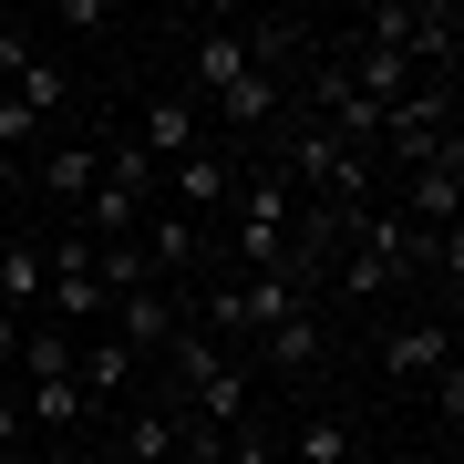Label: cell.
<instances>
[{
	"label": "cell",
	"mask_w": 464,
	"mask_h": 464,
	"mask_svg": "<svg viewBox=\"0 0 464 464\" xmlns=\"http://www.w3.org/2000/svg\"><path fill=\"white\" fill-rule=\"evenodd\" d=\"M93 166H103V197H124V207H155V197H166V166H155L134 134H103Z\"/></svg>",
	"instance_id": "obj_11"
},
{
	"label": "cell",
	"mask_w": 464,
	"mask_h": 464,
	"mask_svg": "<svg viewBox=\"0 0 464 464\" xmlns=\"http://www.w3.org/2000/svg\"><path fill=\"white\" fill-rule=\"evenodd\" d=\"M72 331H52V320H21V362H11V382H63L72 372Z\"/></svg>",
	"instance_id": "obj_14"
},
{
	"label": "cell",
	"mask_w": 464,
	"mask_h": 464,
	"mask_svg": "<svg viewBox=\"0 0 464 464\" xmlns=\"http://www.w3.org/2000/svg\"><path fill=\"white\" fill-rule=\"evenodd\" d=\"M372 464H402V454H372Z\"/></svg>",
	"instance_id": "obj_23"
},
{
	"label": "cell",
	"mask_w": 464,
	"mask_h": 464,
	"mask_svg": "<svg viewBox=\"0 0 464 464\" xmlns=\"http://www.w3.org/2000/svg\"><path fill=\"white\" fill-rule=\"evenodd\" d=\"M248 21H207V32H197V63H186V103H217V93H227V83H248Z\"/></svg>",
	"instance_id": "obj_5"
},
{
	"label": "cell",
	"mask_w": 464,
	"mask_h": 464,
	"mask_svg": "<svg viewBox=\"0 0 464 464\" xmlns=\"http://www.w3.org/2000/svg\"><path fill=\"white\" fill-rule=\"evenodd\" d=\"M372 362L392 372V382H433V372L454 362V320H444V310H413V320H382V331H372Z\"/></svg>",
	"instance_id": "obj_2"
},
{
	"label": "cell",
	"mask_w": 464,
	"mask_h": 464,
	"mask_svg": "<svg viewBox=\"0 0 464 464\" xmlns=\"http://www.w3.org/2000/svg\"><path fill=\"white\" fill-rule=\"evenodd\" d=\"M11 392H21V423L52 433L63 454H72V433H83V423H103L93 402H83V382H72V372H63V382H11Z\"/></svg>",
	"instance_id": "obj_10"
},
{
	"label": "cell",
	"mask_w": 464,
	"mask_h": 464,
	"mask_svg": "<svg viewBox=\"0 0 464 464\" xmlns=\"http://www.w3.org/2000/svg\"><path fill=\"white\" fill-rule=\"evenodd\" d=\"M382 207H392V217H413V227H454V217H464V145H454V155H433L423 176H402Z\"/></svg>",
	"instance_id": "obj_7"
},
{
	"label": "cell",
	"mask_w": 464,
	"mask_h": 464,
	"mask_svg": "<svg viewBox=\"0 0 464 464\" xmlns=\"http://www.w3.org/2000/svg\"><path fill=\"white\" fill-rule=\"evenodd\" d=\"M93 186H103L93 145H52V155H42V197H52V207H72V217H83V207H93Z\"/></svg>",
	"instance_id": "obj_13"
},
{
	"label": "cell",
	"mask_w": 464,
	"mask_h": 464,
	"mask_svg": "<svg viewBox=\"0 0 464 464\" xmlns=\"http://www.w3.org/2000/svg\"><path fill=\"white\" fill-rule=\"evenodd\" d=\"M248 351H258L279 382H299V392H310V382H320V362H331V320H320V299H310V310H289L279 331H258Z\"/></svg>",
	"instance_id": "obj_3"
},
{
	"label": "cell",
	"mask_w": 464,
	"mask_h": 464,
	"mask_svg": "<svg viewBox=\"0 0 464 464\" xmlns=\"http://www.w3.org/2000/svg\"><path fill=\"white\" fill-rule=\"evenodd\" d=\"M217 114H227V124H268V114H289V83H279V72H248V83L217 93Z\"/></svg>",
	"instance_id": "obj_16"
},
{
	"label": "cell",
	"mask_w": 464,
	"mask_h": 464,
	"mask_svg": "<svg viewBox=\"0 0 464 464\" xmlns=\"http://www.w3.org/2000/svg\"><path fill=\"white\" fill-rule=\"evenodd\" d=\"M227 197H237V155H217V145H197L186 166H166V207H186L207 227V217H227Z\"/></svg>",
	"instance_id": "obj_8"
},
{
	"label": "cell",
	"mask_w": 464,
	"mask_h": 464,
	"mask_svg": "<svg viewBox=\"0 0 464 464\" xmlns=\"http://www.w3.org/2000/svg\"><path fill=\"white\" fill-rule=\"evenodd\" d=\"M11 103H32V114L52 124V114H63V103H72V72L52 63V52H32V63H21V83H11Z\"/></svg>",
	"instance_id": "obj_17"
},
{
	"label": "cell",
	"mask_w": 464,
	"mask_h": 464,
	"mask_svg": "<svg viewBox=\"0 0 464 464\" xmlns=\"http://www.w3.org/2000/svg\"><path fill=\"white\" fill-rule=\"evenodd\" d=\"M134 248H145L155 289H176L186 268L207 258V227H197V217H186V207H166V197H155V207H145V227H134Z\"/></svg>",
	"instance_id": "obj_6"
},
{
	"label": "cell",
	"mask_w": 464,
	"mask_h": 464,
	"mask_svg": "<svg viewBox=\"0 0 464 464\" xmlns=\"http://www.w3.org/2000/svg\"><path fill=\"white\" fill-rule=\"evenodd\" d=\"M134 362H166V341L186 331V289H134V299H114V320H103Z\"/></svg>",
	"instance_id": "obj_4"
},
{
	"label": "cell",
	"mask_w": 464,
	"mask_h": 464,
	"mask_svg": "<svg viewBox=\"0 0 464 464\" xmlns=\"http://www.w3.org/2000/svg\"><path fill=\"white\" fill-rule=\"evenodd\" d=\"M217 464H279V433H268V423H248V433H227V454H217Z\"/></svg>",
	"instance_id": "obj_18"
},
{
	"label": "cell",
	"mask_w": 464,
	"mask_h": 464,
	"mask_svg": "<svg viewBox=\"0 0 464 464\" xmlns=\"http://www.w3.org/2000/svg\"><path fill=\"white\" fill-rule=\"evenodd\" d=\"M279 464H351V423L341 413H310L299 433H279Z\"/></svg>",
	"instance_id": "obj_15"
},
{
	"label": "cell",
	"mask_w": 464,
	"mask_h": 464,
	"mask_svg": "<svg viewBox=\"0 0 464 464\" xmlns=\"http://www.w3.org/2000/svg\"><path fill=\"white\" fill-rule=\"evenodd\" d=\"M0 310L42 320V237H0Z\"/></svg>",
	"instance_id": "obj_12"
},
{
	"label": "cell",
	"mask_w": 464,
	"mask_h": 464,
	"mask_svg": "<svg viewBox=\"0 0 464 464\" xmlns=\"http://www.w3.org/2000/svg\"><path fill=\"white\" fill-rule=\"evenodd\" d=\"M433 413H444V433L464 423V372H454V362H444V372H433Z\"/></svg>",
	"instance_id": "obj_21"
},
{
	"label": "cell",
	"mask_w": 464,
	"mask_h": 464,
	"mask_svg": "<svg viewBox=\"0 0 464 464\" xmlns=\"http://www.w3.org/2000/svg\"><path fill=\"white\" fill-rule=\"evenodd\" d=\"M197 114L207 103H186V93H145L134 103V145H145L155 166H186V155H197Z\"/></svg>",
	"instance_id": "obj_9"
},
{
	"label": "cell",
	"mask_w": 464,
	"mask_h": 464,
	"mask_svg": "<svg viewBox=\"0 0 464 464\" xmlns=\"http://www.w3.org/2000/svg\"><path fill=\"white\" fill-rule=\"evenodd\" d=\"M362 42H372V52H402L423 83H454V63H464V11H454V0H372V11H362Z\"/></svg>",
	"instance_id": "obj_1"
},
{
	"label": "cell",
	"mask_w": 464,
	"mask_h": 464,
	"mask_svg": "<svg viewBox=\"0 0 464 464\" xmlns=\"http://www.w3.org/2000/svg\"><path fill=\"white\" fill-rule=\"evenodd\" d=\"M42 21H63V32H114V11H103V0H52Z\"/></svg>",
	"instance_id": "obj_19"
},
{
	"label": "cell",
	"mask_w": 464,
	"mask_h": 464,
	"mask_svg": "<svg viewBox=\"0 0 464 464\" xmlns=\"http://www.w3.org/2000/svg\"><path fill=\"white\" fill-rule=\"evenodd\" d=\"M32 134H42V114H32V103H11V93H0V155H21Z\"/></svg>",
	"instance_id": "obj_20"
},
{
	"label": "cell",
	"mask_w": 464,
	"mask_h": 464,
	"mask_svg": "<svg viewBox=\"0 0 464 464\" xmlns=\"http://www.w3.org/2000/svg\"><path fill=\"white\" fill-rule=\"evenodd\" d=\"M0 237H11V176H0Z\"/></svg>",
	"instance_id": "obj_22"
}]
</instances>
